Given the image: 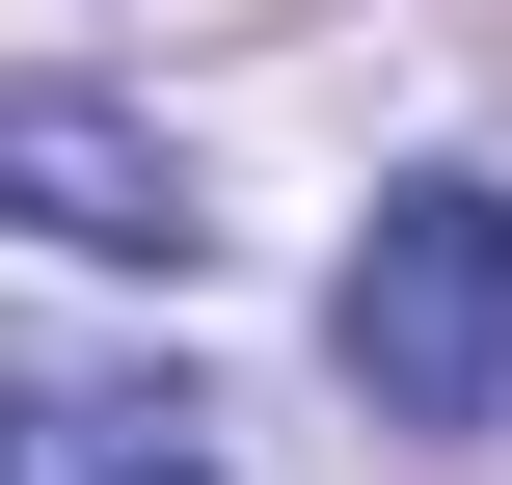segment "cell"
<instances>
[{"label":"cell","instance_id":"cell-1","mask_svg":"<svg viewBox=\"0 0 512 485\" xmlns=\"http://www.w3.org/2000/svg\"><path fill=\"white\" fill-rule=\"evenodd\" d=\"M324 351H351V405H378V432H512V189H486V162H432V189H378V216H351Z\"/></svg>","mask_w":512,"mask_h":485},{"label":"cell","instance_id":"cell-2","mask_svg":"<svg viewBox=\"0 0 512 485\" xmlns=\"http://www.w3.org/2000/svg\"><path fill=\"white\" fill-rule=\"evenodd\" d=\"M0 216L27 243H81V270H189L216 216H189V162L108 108V81H0Z\"/></svg>","mask_w":512,"mask_h":485},{"label":"cell","instance_id":"cell-3","mask_svg":"<svg viewBox=\"0 0 512 485\" xmlns=\"http://www.w3.org/2000/svg\"><path fill=\"white\" fill-rule=\"evenodd\" d=\"M0 485H216V405L189 378H108V351H27L0 378Z\"/></svg>","mask_w":512,"mask_h":485}]
</instances>
